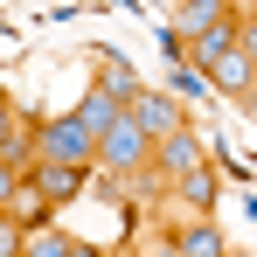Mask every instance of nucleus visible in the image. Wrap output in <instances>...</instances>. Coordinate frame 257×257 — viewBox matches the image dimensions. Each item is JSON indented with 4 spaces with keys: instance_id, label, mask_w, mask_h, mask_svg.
Instances as JSON below:
<instances>
[{
    "instance_id": "7",
    "label": "nucleus",
    "mask_w": 257,
    "mask_h": 257,
    "mask_svg": "<svg viewBox=\"0 0 257 257\" xmlns=\"http://www.w3.org/2000/svg\"><path fill=\"white\" fill-rule=\"evenodd\" d=\"M209 84L222 90V97H250V90H257V56L236 42L229 56H215V63H209Z\"/></svg>"
},
{
    "instance_id": "10",
    "label": "nucleus",
    "mask_w": 257,
    "mask_h": 257,
    "mask_svg": "<svg viewBox=\"0 0 257 257\" xmlns=\"http://www.w3.org/2000/svg\"><path fill=\"white\" fill-rule=\"evenodd\" d=\"M90 84L97 90H111V97H118V104H132V97H139V70H132L125 56H111V49H97V70H90Z\"/></svg>"
},
{
    "instance_id": "14",
    "label": "nucleus",
    "mask_w": 257,
    "mask_h": 257,
    "mask_svg": "<svg viewBox=\"0 0 257 257\" xmlns=\"http://www.w3.org/2000/svg\"><path fill=\"white\" fill-rule=\"evenodd\" d=\"M21 243H28V222L0 209V257H21Z\"/></svg>"
},
{
    "instance_id": "13",
    "label": "nucleus",
    "mask_w": 257,
    "mask_h": 257,
    "mask_svg": "<svg viewBox=\"0 0 257 257\" xmlns=\"http://www.w3.org/2000/svg\"><path fill=\"white\" fill-rule=\"evenodd\" d=\"M7 215H21L28 229H35V222H56V209H49L42 195H35V181H28V174H21V188H14V202H7Z\"/></svg>"
},
{
    "instance_id": "6",
    "label": "nucleus",
    "mask_w": 257,
    "mask_h": 257,
    "mask_svg": "<svg viewBox=\"0 0 257 257\" xmlns=\"http://www.w3.org/2000/svg\"><path fill=\"white\" fill-rule=\"evenodd\" d=\"M167 188H174V202H181V209H188V215H209V209H215V195H222V174H215L209 160H202V167L174 174Z\"/></svg>"
},
{
    "instance_id": "5",
    "label": "nucleus",
    "mask_w": 257,
    "mask_h": 257,
    "mask_svg": "<svg viewBox=\"0 0 257 257\" xmlns=\"http://www.w3.org/2000/svg\"><path fill=\"white\" fill-rule=\"evenodd\" d=\"M125 111L139 118V125H146V139H167L174 125H188V111H181V97H167V90H139V97H132Z\"/></svg>"
},
{
    "instance_id": "16",
    "label": "nucleus",
    "mask_w": 257,
    "mask_h": 257,
    "mask_svg": "<svg viewBox=\"0 0 257 257\" xmlns=\"http://www.w3.org/2000/svg\"><path fill=\"white\" fill-rule=\"evenodd\" d=\"M21 174H28V167H14V160H7V153H0V209H7V202H14V188H21Z\"/></svg>"
},
{
    "instance_id": "2",
    "label": "nucleus",
    "mask_w": 257,
    "mask_h": 257,
    "mask_svg": "<svg viewBox=\"0 0 257 257\" xmlns=\"http://www.w3.org/2000/svg\"><path fill=\"white\" fill-rule=\"evenodd\" d=\"M229 14H243V7H236V0H181V7H174V21H167V56L188 63V42H195V35H209L215 21H229Z\"/></svg>"
},
{
    "instance_id": "11",
    "label": "nucleus",
    "mask_w": 257,
    "mask_h": 257,
    "mask_svg": "<svg viewBox=\"0 0 257 257\" xmlns=\"http://www.w3.org/2000/svg\"><path fill=\"white\" fill-rule=\"evenodd\" d=\"M118 118H125V104H118L111 90H97V84H90V97H84V104H77V125H84L90 139H104V132L118 125Z\"/></svg>"
},
{
    "instance_id": "4",
    "label": "nucleus",
    "mask_w": 257,
    "mask_h": 257,
    "mask_svg": "<svg viewBox=\"0 0 257 257\" xmlns=\"http://www.w3.org/2000/svg\"><path fill=\"white\" fill-rule=\"evenodd\" d=\"M28 181H35V195H42L49 209H70V202L90 188V167H56V160H35V167H28Z\"/></svg>"
},
{
    "instance_id": "17",
    "label": "nucleus",
    "mask_w": 257,
    "mask_h": 257,
    "mask_svg": "<svg viewBox=\"0 0 257 257\" xmlns=\"http://www.w3.org/2000/svg\"><path fill=\"white\" fill-rule=\"evenodd\" d=\"M70 257H111V250H97V243H77V250H70Z\"/></svg>"
},
{
    "instance_id": "12",
    "label": "nucleus",
    "mask_w": 257,
    "mask_h": 257,
    "mask_svg": "<svg viewBox=\"0 0 257 257\" xmlns=\"http://www.w3.org/2000/svg\"><path fill=\"white\" fill-rule=\"evenodd\" d=\"M70 250H77V236H70L63 222H35L28 243H21V257H70Z\"/></svg>"
},
{
    "instance_id": "3",
    "label": "nucleus",
    "mask_w": 257,
    "mask_h": 257,
    "mask_svg": "<svg viewBox=\"0 0 257 257\" xmlns=\"http://www.w3.org/2000/svg\"><path fill=\"white\" fill-rule=\"evenodd\" d=\"M202 160H209V153H202V132H195V125H174L167 139H153V174H160V181L202 167Z\"/></svg>"
},
{
    "instance_id": "15",
    "label": "nucleus",
    "mask_w": 257,
    "mask_h": 257,
    "mask_svg": "<svg viewBox=\"0 0 257 257\" xmlns=\"http://www.w3.org/2000/svg\"><path fill=\"white\" fill-rule=\"evenodd\" d=\"M21 132V111H14V90H0V146Z\"/></svg>"
},
{
    "instance_id": "1",
    "label": "nucleus",
    "mask_w": 257,
    "mask_h": 257,
    "mask_svg": "<svg viewBox=\"0 0 257 257\" xmlns=\"http://www.w3.org/2000/svg\"><path fill=\"white\" fill-rule=\"evenodd\" d=\"M35 160H56V167H97V139L77 125V111H63V118H42V125H35Z\"/></svg>"
},
{
    "instance_id": "8",
    "label": "nucleus",
    "mask_w": 257,
    "mask_h": 257,
    "mask_svg": "<svg viewBox=\"0 0 257 257\" xmlns=\"http://www.w3.org/2000/svg\"><path fill=\"white\" fill-rule=\"evenodd\" d=\"M174 250H181V257H229L222 222H215V215H188V222H174Z\"/></svg>"
},
{
    "instance_id": "9",
    "label": "nucleus",
    "mask_w": 257,
    "mask_h": 257,
    "mask_svg": "<svg viewBox=\"0 0 257 257\" xmlns=\"http://www.w3.org/2000/svg\"><path fill=\"white\" fill-rule=\"evenodd\" d=\"M236 42H243V14H229V21H215L209 35H195V42H188V70L209 77V63H215V56H229Z\"/></svg>"
}]
</instances>
